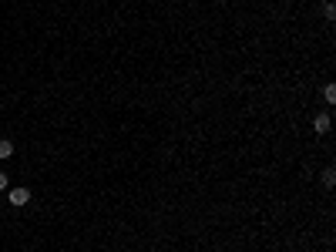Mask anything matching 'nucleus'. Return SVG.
<instances>
[{"label": "nucleus", "instance_id": "nucleus-1", "mask_svg": "<svg viewBox=\"0 0 336 252\" xmlns=\"http://www.w3.org/2000/svg\"><path fill=\"white\" fill-rule=\"evenodd\" d=\"M27 202H31V192H27V188H14V192H10V205L20 209V205H27Z\"/></svg>", "mask_w": 336, "mask_h": 252}, {"label": "nucleus", "instance_id": "nucleus-2", "mask_svg": "<svg viewBox=\"0 0 336 252\" xmlns=\"http://www.w3.org/2000/svg\"><path fill=\"white\" fill-rule=\"evenodd\" d=\"M313 128H316V135H326V131H329V114H316Z\"/></svg>", "mask_w": 336, "mask_h": 252}, {"label": "nucleus", "instance_id": "nucleus-3", "mask_svg": "<svg viewBox=\"0 0 336 252\" xmlns=\"http://www.w3.org/2000/svg\"><path fill=\"white\" fill-rule=\"evenodd\" d=\"M10 155H14V145H10V141L4 138V141H0V162H7Z\"/></svg>", "mask_w": 336, "mask_h": 252}, {"label": "nucleus", "instance_id": "nucleus-4", "mask_svg": "<svg viewBox=\"0 0 336 252\" xmlns=\"http://www.w3.org/2000/svg\"><path fill=\"white\" fill-rule=\"evenodd\" d=\"M323 98H326L329 105H333V101H336V88H333V84H326V88H323Z\"/></svg>", "mask_w": 336, "mask_h": 252}, {"label": "nucleus", "instance_id": "nucleus-5", "mask_svg": "<svg viewBox=\"0 0 336 252\" xmlns=\"http://www.w3.org/2000/svg\"><path fill=\"white\" fill-rule=\"evenodd\" d=\"M333 182H336V171L326 168V171H323V185H333Z\"/></svg>", "mask_w": 336, "mask_h": 252}, {"label": "nucleus", "instance_id": "nucleus-6", "mask_svg": "<svg viewBox=\"0 0 336 252\" xmlns=\"http://www.w3.org/2000/svg\"><path fill=\"white\" fill-rule=\"evenodd\" d=\"M10 185V179H7V175H4V171H0V192H4V188H7Z\"/></svg>", "mask_w": 336, "mask_h": 252}]
</instances>
